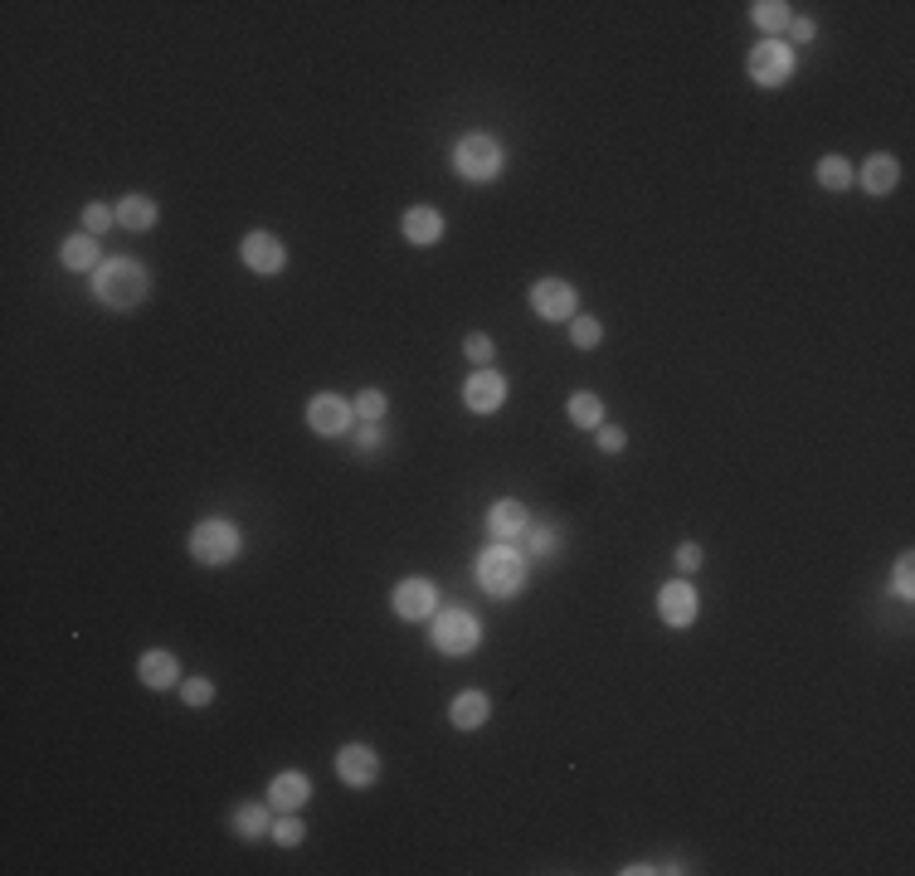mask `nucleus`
Wrapping results in <instances>:
<instances>
[{"label":"nucleus","mask_w":915,"mask_h":876,"mask_svg":"<svg viewBox=\"0 0 915 876\" xmlns=\"http://www.w3.org/2000/svg\"><path fill=\"white\" fill-rule=\"evenodd\" d=\"M147 292H151V278L137 258H108V263L93 268V297H98L103 307H112V312L142 307Z\"/></svg>","instance_id":"obj_1"},{"label":"nucleus","mask_w":915,"mask_h":876,"mask_svg":"<svg viewBox=\"0 0 915 876\" xmlns=\"http://www.w3.org/2000/svg\"><path fill=\"white\" fill-rule=\"evenodd\" d=\"M477 584H482L492 599H516L521 584H526V560H521L507 541H497V546H487L477 555Z\"/></svg>","instance_id":"obj_2"},{"label":"nucleus","mask_w":915,"mask_h":876,"mask_svg":"<svg viewBox=\"0 0 915 876\" xmlns=\"http://www.w3.org/2000/svg\"><path fill=\"white\" fill-rule=\"evenodd\" d=\"M502 166H507V151L492 142V137H482V132H473V137H463V142L453 146V171L463 181H477V185L497 181Z\"/></svg>","instance_id":"obj_3"},{"label":"nucleus","mask_w":915,"mask_h":876,"mask_svg":"<svg viewBox=\"0 0 915 876\" xmlns=\"http://www.w3.org/2000/svg\"><path fill=\"white\" fill-rule=\"evenodd\" d=\"M190 555L200 565H229L239 555V526H229V521H200L190 531Z\"/></svg>","instance_id":"obj_4"},{"label":"nucleus","mask_w":915,"mask_h":876,"mask_svg":"<svg viewBox=\"0 0 915 876\" xmlns=\"http://www.w3.org/2000/svg\"><path fill=\"white\" fill-rule=\"evenodd\" d=\"M477 638H482V628L468 609H443L434 619V648L448 657H468L477 648Z\"/></svg>","instance_id":"obj_5"},{"label":"nucleus","mask_w":915,"mask_h":876,"mask_svg":"<svg viewBox=\"0 0 915 876\" xmlns=\"http://www.w3.org/2000/svg\"><path fill=\"white\" fill-rule=\"evenodd\" d=\"M356 424V404H346L341 395H317L307 404V429L322 438H346Z\"/></svg>","instance_id":"obj_6"},{"label":"nucleus","mask_w":915,"mask_h":876,"mask_svg":"<svg viewBox=\"0 0 915 876\" xmlns=\"http://www.w3.org/2000/svg\"><path fill=\"white\" fill-rule=\"evenodd\" d=\"M789 73H794V54H789L784 39H765V44L750 49V78H755L760 88H779Z\"/></svg>","instance_id":"obj_7"},{"label":"nucleus","mask_w":915,"mask_h":876,"mask_svg":"<svg viewBox=\"0 0 915 876\" xmlns=\"http://www.w3.org/2000/svg\"><path fill=\"white\" fill-rule=\"evenodd\" d=\"M658 614L667 628H692L696 614H701V599H696V589L687 580H672V584H662Z\"/></svg>","instance_id":"obj_8"},{"label":"nucleus","mask_w":915,"mask_h":876,"mask_svg":"<svg viewBox=\"0 0 915 876\" xmlns=\"http://www.w3.org/2000/svg\"><path fill=\"white\" fill-rule=\"evenodd\" d=\"M439 609V589H434V580H404L400 589H395V614L409 623L429 619Z\"/></svg>","instance_id":"obj_9"},{"label":"nucleus","mask_w":915,"mask_h":876,"mask_svg":"<svg viewBox=\"0 0 915 876\" xmlns=\"http://www.w3.org/2000/svg\"><path fill=\"white\" fill-rule=\"evenodd\" d=\"M463 400L473 414H497L502 404H507V380L497 375V370H477L473 380L463 385Z\"/></svg>","instance_id":"obj_10"},{"label":"nucleus","mask_w":915,"mask_h":876,"mask_svg":"<svg viewBox=\"0 0 915 876\" xmlns=\"http://www.w3.org/2000/svg\"><path fill=\"white\" fill-rule=\"evenodd\" d=\"M336 774L351 784V789H366L380 779V755L370 750V745H346L341 755H336Z\"/></svg>","instance_id":"obj_11"},{"label":"nucleus","mask_w":915,"mask_h":876,"mask_svg":"<svg viewBox=\"0 0 915 876\" xmlns=\"http://www.w3.org/2000/svg\"><path fill=\"white\" fill-rule=\"evenodd\" d=\"M531 307H536L546 322H565V317H575V288L560 283V278H546V283L531 288Z\"/></svg>","instance_id":"obj_12"},{"label":"nucleus","mask_w":915,"mask_h":876,"mask_svg":"<svg viewBox=\"0 0 915 876\" xmlns=\"http://www.w3.org/2000/svg\"><path fill=\"white\" fill-rule=\"evenodd\" d=\"M244 263H249L254 273H263V278H273V273H283L288 254H283V244H278L268 229H254V234L244 239Z\"/></svg>","instance_id":"obj_13"},{"label":"nucleus","mask_w":915,"mask_h":876,"mask_svg":"<svg viewBox=\"0 0 915 876\" xmlns=\"http://www.w3.org/2000/svg\"><path fill=\"white\" fill-rule=\"evenodd\" d=\"M487 526H492V536L497 541H516V536H526V526H531V511L521 507V502H492V511H487Z\"/></svg>","instance_id":"obj_14"},{"label":"nucleus","mask_w":915,"mask_h":876,"mask_svg":"<svg viewBox=\"0 0 915 876\" xmlns=\"http://www.w3.org/2000/svg\"><path fill=\"white\" fill-rule=\"evenodd\" d=\"M307 799H312V779H307L302 769H288V774H278V779L268 784V803H273V808H288V813H293V808H302Z\"/></svg>","instance_id":"obj_15"},{"label":"nucleus","mask_w":915,"mask_h":876,"mask_svg":"<svg viewBox=\"0 0 915 876\" xmlns=\"http://www.w3.org/2000/svg\"><path fill=\"white\" fill-rule=\"evenodd\" d=\"M176 672H181V662L166 653V648H151V653H142V662H137V677L147 682L151 692H166V687H176Z\"/></svg>","instance_id":"obj_16"},{"label":"nucleus","mask_w":915,"mask_h":876,"mask_svg":"<svg viewBox=\"0 0 915 876\" xmlns=\"http://www.w3.org/2000/svg\"><path fill=\"white\" fill-rule=\"evenodd\" d=\"M439 234H443V215L434 205H414V210L404 215V239H409V244L429 249V244H439Z\"/></svg>","instance_id":"obj_17"},{"label":"nucleus","mask_w":915,"mask_h":876,"mask_svg":"<svg viewBox=\"0 0 915 876\" xmlns=\"http://www.w3.org/2000/svg\"><path fill=\"white\" fill-rule=\"evenodd\" d=\"M487 711H492V701L482 692H463V696H453V706H448V721L458 730H477L482 721H487Z\"/></svg>","instance_id":"obj_18"},{"label":"nucleus","mask_w":915,"mask_h":876,"mask_svg":"<svg viewBox=\"0 0 915 876\" xmlns=\"http://www.w3.org/2000/svg\"><path fill=\"white\" fill-rule=\"evenodd\" d=\"M117 224L132 229V234L151 229V224H156V200H147V195H122V200H117Z\"/></svg>","instance_id":"obj_19"},{"label":"nucleus","mask_w":915,"mask_h":876,"mask_svg":"<svg viewBox=\"0 0 915 876\" xmlns=\"http://www.w3.org/2000/svg\"><path fill=\"white\" fill-rule=\"evenodd\" d=\"M896 181H901V166H896V156H872L867 166H862V185L872 190V195H891L896 190Z\"/></svg>","instance_id":"obj_20"},{"label":"nucleus","mask_w":915,"mask_h":876,"mask_svg":"<svg viewBox=\"0 0 915 876\" xmlns=\"http://www.w3.org/2000/svg\"><path fill=\"white\" fill-rule=\"evenodd\" d=\"M59 258H64V268H69V273H88V268H98V244H93V234H74V239L59 249Z\"/></svg>","instance_id":"obj_21"},{"label":"nucleus","mask_w":915,"mask_h":876,"mask_svg":"<svg viewBox=\"0 0 915 876\" xmlns=\"http://www.w3.org/2000/svg\"><path fill=\"white\" fill-rule=\"evenodd\" d=\"M234 828H239V838H263V833H273V818H268L263 803H239L234 808Z\"/></svg>","instance_id":"obj_22"},{"label":"nucleus","mask_w":915,"mask_h":876,"mask_svg":"<svg viewBox=\"0 0 915 876\" xmlns=\"http://www.w3.org/2000/svg\"><path fill=\"white\" fill-rule=\"evenodd\" d=\"M750 15H755V25H760L769 39L779 35V30H789V20H794L784 0H760V5H750Z\"/></svg>","instance_id":"obj_23"},{"label":"nucleus","mask_w":915,"mask_h":876,"mask_svg":"<svg viewBox=\"0 0 915 876\" xmlns=\"http://www.w3.org/2000/svg\"><path fill=\"white\" fill-rule=\"evenodd\" d=\"M565 414L580 424V429H599V419H604V404L594 400L589 390H580V395H570V404H565Z\"/></svg>","instance_id":"obj_24"},{"label":"nucleus","mask_w":915,"mask_h":876,"mask_svg":"<svg viewBox=\"0 0 915 876\" xmlns=\"http://www.w3.org/2000/svg\"><path fill=\"white\" fill-rule=\"evenodd\" d=\"M818 185H823V190H847V185H852V166H847L842 156H823V161H818Z\"/></svg>","instance_id":"obj_25"},{"label":"nucleus","mask_w":915,"mask_h":876,"mask_svg":"<svg viewBox=\"0 0 915 876\" xmlns=\"http://www.w3.org/2000/svg\"><path fill=\"white\" fill-rule=\"evenodd\" d=\"M181 696H185V706H210L215 701V682L210 677H185Z\"/></svg>","instance_id":"obj_26"},{"label":"nucleus","mask_w":915,"mask_h":876,"mask_svg":"<svg viewBox=\"0 0 915 876\" xmlns=\"http://www.w3.org/2000/svg\"><path fill=\"white\" fill-rule=\"evenodd\" d=\"M356 414H361L366 424H380V419H385V395H380V390H361V395H356Z\"/></svg>","instance_id":"obj_27"},{"label":"nucleus","mask_w":915,"mask_h":876,"mask_svg":"<svg viewBox=\"0 0 915 876\" xmlns=\"http://www.w3.org/2000/svg\"><path fill=\"white\" fill-rule=\"evenodd\" d=\"M108 224H117V210H108V205L83 210V234H108Z\"/></svg>","instance_id":"obj_28"},{"label":"nucleus","mask_w":915,"mask_h":876,"mask_svg":"<svg viewBox=\"0 0 915 876\" xmlns=\"http://www.w3.org/2000/svg\"><path fill=\"white\" fill-rule=\"evenodd\" d=\"M570 336H575V346H580V351H594L604 331H599V322H594V317H575V327H570Z\"/></svg>","instance_id":"obj_29"},{"label":"nucleus","mask_w":915,"mask_h":876,"mask_svg":"<svg viewBox=\"0 0 915 876\" xmlns=\"http://www.w3.org/2000/svg\"><path fill=\"white\" fill-rule=\"evenodd\" d=\"M526 550L531 555H555V531L550 526H526Z\"/></svg>","instance_id":"obj_30"},{"label":"nucleus","mask_w":915,"mask_h":876,"mask_svg":"<svg viewBox=\"0 0 915 876\" xmlns=\"http://www.w3.org/2000/svg\"><path fill=\"white\" fill-rule=\"evenodd\" d=\"M891 589H896L901 599H911V594H915V565H911V555H901V565H896V575H891Z\"/></svg>","instance_id":"obj_31"},{"label":"nucleus","mask_w":915,"mask_h":876,"mask_svg":"<svg viewBox=\"0 0 915 876\" xmlns=\"http://www.w3.org/2000/svg\"><path fill=\"white\" fill-rule=\"evenodd\" d=\"M492 351H497V346H492V336H482V331H473V336H468V341H463V356H468V361H492Z\"/></svg>","instance_id":"obj_32"},{"label":"nucleus","mask_w":915,"mask_h":876,"mask_svg":"<svg viewBox=\"0 0 915 876\" xmlns=\"http://www.w3.org/2000/svg\"><path fill=\"white\" fill-rule=\"evenodd\" d=\"M302 833H307V828H302L297 818H278V823H273V838L283 842V847H297V842H302Z\"/></svg>","instance_id":"obj_33"},{"label":"nucleus","mask_w":915,"mask_h":876,"mask_svg":"<svg viewBox=\"0 0 915 876\" xmlns=\"http://www.w3.org/2000/svg\"><path fill=\"white\" fill-rule=\"evenodd\" d=\"M623 443H628V438H623L619 424H599V448H604V453H619Z\"/></svg>","instance_id":"obj_34"},{"label":"nucleus","mask_w":915,"mask_h":876,"mask_svg":"<svg viewBox=\"0 0 915 876\" xmlns=\"http://www.w3.org/2000/svg\"><path fill=\"white\" fill-rule=\"evenodd\" d=\"M789 35H794V44H813V39H818V25H813V20H789Z\"/></svg>","instance_id":"obj_35"},{"label":"nucleus","mask_w":915,"mask_h":876,"mask_svg":"<svg viewBox=\"0 0 915 876\" xmlns=\"http://www.w3.org/2000/svg\"><path fill=\"white\" fill-rule=\"evenodd\" d=\"M677 565H682V570L692 575L696 565H701V546H696V541H687V546H677Z\"/></svg>","instance_id":"obj_36"},{"label":"nucleus","mask_w":915,"mask_h":876,"mask_svg":"<svg viewBox=\"0 0 915 876\" xmlns=\"http://www.w3.org/2000/svg\"><path fill=\"white\" fill-rule=\"evenodd\" d=\"M361 448H380V429H375V424H366V429H361Z\"/></svg>","instance_id":"obj_37"}]
</instances>
